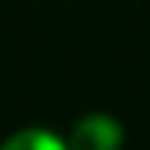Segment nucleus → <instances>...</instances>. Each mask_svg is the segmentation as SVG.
<instances>
[{
    "label": "nucleus",
    "instance_id": "nucleus-1",
    "mask_svg": "<svg viewBox=\"0 0 150 150\" xmlns=\"http://www.w3.org/2000/svg\"><path fill=\"white\" fill-rule=\"evenodd\" d=\"M123 127L107 113H90L74 127L67 140V150H120Z\"/></svg>",
    "mask_w": 150,
    "mask_h": 150
},
{
    "label": "nucleus",
    "instance_id": "nucleus-2",
    "mask_svg": "<svg viewBox=\"0 0 150 150\" xmlns=\"http://www.w3.org/2000/svg\"><path fill=\"white\" fill-rule=\"evenodd\" d=\"M0 150H67V144L57 140L54 134H47L43 127H30V130H17L13 137H7Z\"/></svg>",
    "mask_w": 150,
    "mask_h": 150
}]
</instances>
